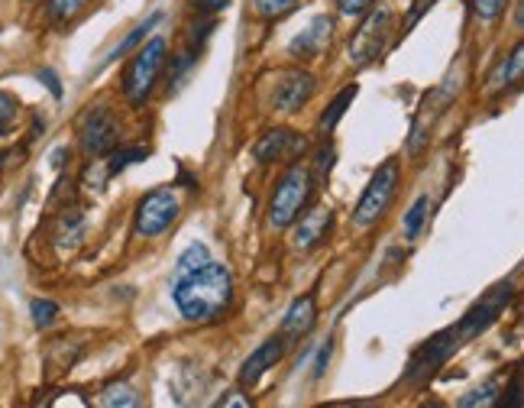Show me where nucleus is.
Segmentation results:
<instances>
[{"label":"nucleus","instance_id":"1","mask_svg":"<svg viewBox=\"0 0 524 408\" xmlns=\"http://www.w3.org/2000/svg\"><path fill=\"white\" fill-rule=\"evenodd\" d=\"M172 298H175L178 311H182V318L195 321V324L217 321L233 298V276L224 263L208 260L198 269H188L175 279Z\"/></svg>","mask_w":524,"mask_h":408},{"label":"nucleus","instance_id":"2","mask_svg":"<svg viewBox=\"0 0 524 408\" xmlns=\"http://www.w3.org/2000/svg\"><path fill=\"white\" fill-rule=\"evenodd\" d=\"M308 201H311V172L305 166H292L282 175V182L275 185V192H272L269 224L275 230L292 227L301 217V211L308 208Z\"/></svg>","mask_w":524,"mask_h":408},{"label":"nucleus","instance_id":"3","mask_svg":"<svg viewBox=\"0 0 524 408\" xmlns=\"http://www.w3.org/2000/svg\"><path fill=\"white\" fill-rule=\"evenodd\" d=\"M162 65H165V39L156 36L149 39L146 46L136 49V56L130 59L127 72H123V94H127L133 104H143L156 88Z\"/></svg>","mask_w":524,"mask_h":408},{"label":"nucleus","instance_id":"4","mask_svg":"<svg viewBox=\"0 0 524 408\" xmlns=\"http://www.w3.org/2000/svg\"><path fill=\"white\" fill-rule=\"evenodd\" d=\"M395 192H398V162L389 159V162H382L379 172L369 179L360 204H356V211H353L356 224L372 227L376 221H382V214L389 211V204L395 201Z\"/></svg>","mask_w":524,"mask_h":408},{"label":"nucleus","instance_id":"5","mask_svg":"<svg viewBox=\"0 0 524 408\" xmlns=\"http://www.w3.org/2000/svg\"><path fill=\"white\" fill-rule=\"evenodd\" d=\"M460 334H457V324L453 328H447V331H440V334H434L431 340H424V344L418 347V353L411 357V363H408V383H424V379H431L440 366H444L453 353L460 350Z\"/></svg>","mask_w":524,"mask_h":408},{"label":"nucleus","instance_id":"6","mask_svg":"<svg viewBox=\"0 0 524 408\" xmlns=\"http://www.w3.org/2000/svg\"><path fill=\"white\" fill-rule=\"evenodd\" d=\"M78 140L88 156H107L114 153L120 143V120L107 111V107H88L81 114L78 124Z\"/></svg>","mask_w":524,"mask_h":408},{"label":"nucleus","instance_id":"7","mask_svg":"<svg viewBox=\"0 0 524 408\" xmlns=\"http://www.w3.org/2000/svg\"><path fill=\"white\" fill-rule=\"evenodd\" d=\"M512 298H515V285H512V282L495 285V289H492L489 295H482L479 302L463 315V321L457 324L460 340H473V337H479L482 331H489L492 324L502 318V311H505L508 305H512Z\"/></svg>","mask_w":524,"mask_h":408},{"label":"nucleus","instance_id":"8","mask_svg":"<svg viewBox=\"0 0 524 408\" xmlns=\"http://www.w3.org/2000/svg\"><path fill=\"white\" fill-rule=\"evenodd\" d=\"M178 217V198L172 188H156L149 192L140 204H136V214H133V224H136V234L140 237H159L165 234Z\"/></svg>","mask_w":524,"mask_h":408},{"label":"nucleus","instance_id":"9","mask_svg":"<svg viewBox=\"0 0 524 408\" xmlns=\"http://www.w3.org/2000/svg\"><path fill=\"white\" fill-rule=\"evenodd\" d=\"M389 26H392V10L389 7H376V10H372L369 17L363 20L360 33L353 36L350 59L360 62V65L379 59L382 49H385V33H389Z\"/></svg>","mask_w":524,"mask_h":408},{"label":"nucleus","instance_id":"10","mask_svg":"<svg viewBox=\"0 0 524 408\" xmlns=\"http://www.w3.org/2000/svg\"><path fill=\"white\" fill-rule=\"evenodd\" d=\"M314 75L308 72H301V68H295V72H288L279 85H275L272 91V104H275V111H282V114H295L301 111L311 98H314Z\"/></svg>","mask_w":524,"mask_h":408},{"label":"nucleus","instance_id":"11","mask_svg":"<svg viewBox=\"0 0 524 408\" xmlns=\"http://www.w3.org/2000/svg\"><path fill=\"white\" fill-rule=\"evenodd\" d=\"M285 347H288V340L279 334V337H269L266 344H259L250 357L243 360V366H240V386H253V383H259L262 376H266L275 363H279L282 357H285Z\"/></svg>","mask_w":524,"mask_h":408},{"label":"nucleus","instance_id":"12","mask_svg":"<svg viewBox=\"0 0 524 408\" xmlns=\"http://www.w3.org/2000/svg\"><path fill=\"white\" fill-rule=\"evenodd\" d=\"M330 36H334V20H330V17H314L305 30H301L292 43H288V52H292L295 59H317L330 46Z\"/></svg>","mask_w":524,"mask_h":408},{"label":"nucleus","instance_id":"13","mask_svg":"<svg viewBox=\"0 0 524 408\" xmlns=\"http://www.w3.org/2000/svg\"><path fill=\"white\" fill-rule=\"evenodd\" d=\"M330 224H334V214H330V208H317V211L305 214L298 221V227L292 230V247L295 250H314L317 243L327 237Z\"/></svg>","mask_w":524,"mask_h":408},{"label":"nucleus","instance_id":"14","mask_svg":"<svg viewBox=\"0 0 524 408\" xmlns=\"http://www.w3.org/2000/svg\"><path fill=\"white\" fill-rule=\"evenodd\" d=\"M314 324H317L314 295H301L292 302V308H288V315L282 321V337L285 340H301V337H308L314 331Z\"/></svg>","mask_w":524,"mask_h":408},{"label":"nucleus","instance_id":"15","mask_svg":"<svg viewBox=\"0 0 524 408\" xmlns=\"http://www.w3.org/2000/svg\"><path fill=\"white\" fill-rule=\"evenodd\" d=\"M295 143H298V133L279 127V130H269L266 136H262V140L256 143L253 153H256L259 162H275V159H282Z\"/></svg>","mask_w":524,"mask_h":408},{"label":"nucleus","instance_id":"16","mask_svg":"<svg viewBox=\"0 0 524 408\" xmlns=\"http://www.w3.org/2000/svg\"><path fill=\"white\" fill-rule=\"evenodd\" d=\"M356 91H360V88H356V85H347V88H343V91L337 94L334 101H330V107H327L324 117H321V130H324V133H330V130H334V127L340 124V117L347 114V107L353 104Z\"/></svg>","mask_w":524,"mask_h":408},{"label":"nucleus","instance_id":"17","mask_svg":"<svg viewBox=\"0 0 524 408\" xmlns=\"http://www.w3.org/2000/svg\"><path fill=\"white\" fill-rule=\"evenodd\" d=\"M149 156L146 146H127V149H117V153H110V162H107V175H120L123 169H130L133 162H143Z\"/></svg>","mask_w":524,"mask_h":408},{"label":"nucleus","instance_id":"18","mask_svg":"<svg viewBox=\"0 0 524 408\" xmlns=\"http://www.w3.org/2000/svg\"><path fill=\"white\" fill-rule=\"evenodd\" d=\"M427 211H431V198L427 195H421L415 204L408 208V214H405V237L408 240H415L418 234H421V227H424V221H427Z\"/></svg>","mask_w":524,"mask_h":408},{"label":"nucleus","instance_id":"19","mask_svg":"<svg viewBox=\"0 0 524 408\" xmlns=\"http://www.w3.org/2000/svg\"><path fill=\"white\" fill-rule=\"evenodd\" d=\"M85 4L88 0H46V13H49L52 23H68V20L78 17Z\"/></svg>","mask_w":524,"mask_h":408},{"label":"nucleus","instance_id":"20","mask_svg":"<svg viewBox=\"0 0 524 408\" xmlns=\"http://www.w3.org/2000/svg\"><path fill=\"white\" fill-rule=\"evenodd\" d=\"M159 20H162V13H153V17H149V20H143V23L136 26V30H133V33H130L127 39H123V43H120V46H117L114 52H110V59H120V56H127V52H130L133 46H140L143 39H146V33L153 30V26H156Z\"/></svg>","mask_w":524,"mask_h":408},{"label":"nucleus","instance_id":"21","mask_svg":"<svg viewBox=\"0 0 524 408\" xmlns=\"http://www.w3.org/2000/svg\"><path fill=\"white\" fill-rule=\"evenodd\" d=\"M298 4H301V0H256V13H259L262 20H282Z\"/></svg>","mask_w":524,"mask_h":408},{"label":"nucleus","instance_id":"22","mask_svg":"<svg viewBox=\"0 0 524 408\" xmlns=\"http://www.w3.org/2000/svg\"><path fill=\"white\" fill-rule=\"evenodd\" d=\"M30 315L36 328H52L55 318H59V305L49 302V298H33L30 302Z\"/></svg>","mask_w":524,"mask_h":408},{"label":"nucleus","instance_id":"23","mask_svg":"<svg viewBox=\"0 0 524 408\" xmlns=\"http://www.w3.org/2000/svg\"><path fill=\"white\" fill-rule=\"evenodd\" d=\"M17 117H20L17 98H13V94H7V91H0V136L13 130V124H17Z\"/></svg>","mask_w":524,"mask_h":408},{"label":"nucleus","instance_id":"24","mask_svg":"<svg viewBox=\"0 0 524 408\" xmlns=\"http://www.w3.org/2000/svg\"><path fill=\"white\" fill-rule=\"evenodd\" d=\"M211 256H208V247H204V243H191V247L178 256V276H182V272H188V269H198L201 263H208Z\"/></svg>","mask_w":524,"mask_h":408},{"label":"nucleus","instance_id":"25","mask_svg":"<svg viewBox=\"0 0 524 408\" xmlns=\"http://www.w3.org/2000/svg\"><path fill=\"white\" fill-rule=\"evenodd\" d=\"M101 405H140V399H136V392L127 383H114L104 389Z\"/></svg>","mask_w":524,"mask_h":408},{"label":"nucleus","instance_id":"26","mask_svg":"<svg viewBox=\"0 0 524 408\" xmlns=\"http://www.w3.org/2000/svg\"><path fill=\"white\" fill-rule=\"evenodd\" d=\"M521 68H524V46H515L512 62L502 65V72H499V78H495V85H515V81L521 78Z\"/></svg>","mask_w":524,"mask_h":408},{"label":"nucleus","instance_id":"27","mask_svg":"<svg viewBox=\"0 0 524 408\" xmlns=\"http://www.w3.org/2000/svg\"><path fill=\"white\" fill-rule=\"evenodd\" d=\"M505 4H508V0H470L473 13H476L479 20H486V23L499 20L502 13H505Z\"/></svg>","mask_w":524,"mask_h":408},{"label":"nucleus","instance_id":"28","mask_svg":"<svg viewBox=\"0 0 524 408\" xmlns=\"http://www.w3.org/2000/svg\"><path fill=\"white\" fill-rule=\"evenodd\" d=\"M376 0H337V7L343 17H366Z\"/></svg>","mask_w":524,"mask_h":408},{"label":"nucleus","instance_id":"29","mask_svg":"<svg viewBox=\"0 0 524 408\" xmlns=\"http://www.w3.org/2000/svg\"><path fill=\"white\" fill-rule=\"evenodd\" d=\"M495 392H499V389H495V383H486L482 389L470 392V396H466L460 405H466V408H470V405H492L495 402Z\"/></svg>","mask_w":524,"mask_h":408},{"label":"nucleus","instance_id":"30","mask_svg":"<svg viewBox=\"0 0 524 408\" xmlns=\"http://www.w3.org/2000/svg\"><path fill=\"white\" fill-rule=\"evenodd\" d=\"M434 4V0H415V10H411V17L405 20V26H402V33L408 36L411 30H415V26H418V20L424 17V13H427V7H431Z\"/></svg>","mask_w":524,"mask_h":408},{"label":"nucleus","instance_id":"31","mask_svg":"<svg viewBox=\"0 0 524 408\" xmlns=\"http://www.w3.org/2000/svg\"><path fill=\"white\" fill-rule=\"evenodd\" d=\"M330 353H334V344H330V340H327V344H324L321 350H317V360H314V376H317V379L324 376L327 363H330Z\"/></svg>","mask_w":524,"mask_h":408},{"label":"nucleus","instance_id":"32","mask_svg":"<svg viewBox=\"0 0 524 408\" xmlns=\"http://www.w3.org/2000/svg\"><path fill=\"white\" fill-rule=\"evenodd\" d=\"M521 376L515 373V379H512V389H505V399H502V405H512V408H518L521 405Z\"/></svg>","mask_w":524,"mask_h":408},{"label":"nucleus","instance_id":"33","mask_svg":"<svg viewBox=\"0 0 524 408\" xmlns=\"http://www.w3.org/2000/svg\"><path fill=\"white\" fill-rule=\"evenodd\" d=\"M230 0H195V7L198 13H220V10H227Z\"/></svg>","mask_w":524,"mask_h":408},{"label":"nucleus","instance_id":"34","mask_svg":"<svg viewBox=\"0 0 524 408\" xmlns=\"http://www.w3.org/2000/svg\"><path fill=\"white\" fill-rule=\"evenodd\" d=\"M39 81H46V88L55 94V98H62V85H59V78H55L52 72H39Z\"/></svg>","mask_w":524,"mask_h":408},{"label":"nucleus","instance_id":"35","mask_svg":"<svg viewBox=\"0 0 524 408\" xmlns=\"http://www.w3.org/2000/svg\"><path fill=\"white\" fill-rule=\"evenodd\" d=\"M334 149H321V156H317V172H330V166H334Z\"/></svg>","mask_w":524,"mask_h":408},{"label":"nucleus","instance_id":"36","mask_svg":"<svg viewBox=\"0 0 524 408\" xmlns=\"http://www.w3.org/2000/svg\"><path fill=\"white\" fill-rule=\"evenodd\" d=\"M4 159H7V156H4V153H0V166H4Z\"/></svg>","mask_w":524,"mask_h":408}]
</instances>
